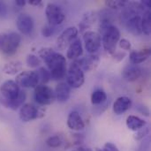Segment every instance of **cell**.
I'll return each mask as SVG.
<instances>
[{"mask_svg": "<svg viewBox=\"0 0 151 151\" xmlns=\"http://www.w3.org/2000/svg\"><path fill=\"white\" fill-rule=\"evenodd\" d=\"M36 73H37V76L39 79V83L42 85H46V83H48L50 81V80L51 79L50 72L45 67H40L36 71Z\"/></svg>", "mask_w": 151, "mask_h": 151, "instance_id": "28", "label": "cell"}, {"mask_svg": "<svg viewBox=\"0 0 151 151\" xmlns=\"http://www.w3.org/2000/svg\"><path fill=\"white\" fill-rule=\"evenodd\" d=\"M7 6L4 3L0 2V18H4L7 15Z\"/></svg>", "mask_w": 151, "mask_h": 151, "instance_id": "37", "label": "cell"}, {"mask_svg": "<svg viewBox=\"0 0 151 151\" xmlns=\"http://www.w3.org/2000/svg\"><path fill=\"white\" fill-rule=\"evenodd\" d=\"M103 151H119V149L117 148V146L111 142H106L104 146V148L102 149Z\"/></svg>", "mask_w": 151, "mask_h": 151, "instance_id": "35", "label": "cell"}, {"mask_svg": "<svg viewBox=\"0 0 151 151\" xmlns=\"http://www.w3.org/2000/svg\"><path fill=\"white\" fill-rule=\"evenodd\" d=\"M26 4H27V1H25V0H16L15 1V4L19 7H23Z\"/></svg>", "mask_w": 151, "mask_h": 151, "instance_id": "40", "label": "cell"}, {"mask_svg": "<svg viewBox=\"0 0 151 151\" xmlns=\"http://www.w3.org/2000/svg\"><path fill=\"white\" fill-rule=\"evenodd\" d=\"M83 54V47L81 43V40L80 38L75 39L67 48L66 58L71 60L80 58Z\"/></svg>", "mask_w": 151, "mask_h": 151, "instance_id": "15", "label": "cell"}, {"mask_svg": "<svg viewBox=\"0 0 151 151\" xmlns=\"http://www.w3.org/2000/svg\"><path fill=\"white\" fill-rule=\"evenodd\" d=\"M142 30L146 35L151 33V12L150 10H146L142 16Z\"/></svg>", "mask_w": 151, "mask_h": 151, "instance_id": "25", "label": "cell"}, {"mask_svg": "<svg viewBox=\"0 0 151 151\" xmlns=\"http://www.w3.org/2000/svg\"><path fill=\"white\" fill-rule=\"evenodd\" d=\"M126 123H127V128L132 130V131H134V132L139 131L140 129L145 127L146 125H147V122L145 120L140 119L137 116H134V115L128 116L127 119Z\"/></svg>", "mask_w": 151, "mask_h": 151, "instance_id": "24", "label": "cell"}, {"mask_svg": "<svg viewBox=\"0 0 151 151\" xmlns=\"http://www.w3.org/2000/svg\"><path fill=\"white\" fill-rule=\"evenodd\" d=\"M96 151H103L102 150H100V149H96Z\"/></svg>", "mask_w": 151, "mask_h": 151, "instance_id": "42", "label": "cell"}, {"mask_svg": "<svg viewBox=\"0 0 151 151\" xmlns=\"http://www.w3.org/2000/svg\"><path fill=\"white\" fill-rule=\"evenodd\" d=\"M27 98V94L24 90H20L18 97H16L13 100H10V101H6V100H2L0 99V103L2 105H4L5 108L12 110V111H16L18 109H19L25 103Z\"/></svg>", "mask_w": 151, "mask_h": 151, "instance_id": "20", "label": "cell"}, {"mask_svg": "<svg viewBox=\"0 0 151 151\" xmlns=\"http://www.w3.org/2000/svg\"><path fill=\"white\" fill-rule=\"evenodd\" d=\"M66 83L70 88H80L85 82L83 71L73 61L66 71Z\"/></svg>", "mask_w": 151, "mask_h": 151, "instance_id": "4", "label": "cell"}, {"mask_svg": "<svg viewBox=\"0 0 151 151\" xmlns=\"http://www.w3.org/2000/svg\"><path fill=\"white\" fill-rule=\"evenodd\" d=\"M54 52H55V50L52 48H50V47H42V48L39 49V50H38V56L42 60H44L48 57H50L51 54H53Z\"/></svg>", "mask_w": 151, "mask_h": 151, "instance_id": "31", "label": "cell"}, {"mask_svg": "<svg viewBox=\"0 0 151 151\" xmlns=\"http://www.w3.org/2000/svg\"><path fill=\"white\" fill-rule=\"evenodd\" d=\"M111 56L114 58V59L117 62H119V61H121V60L124 59V58L126 57V53L125 52H122V51H115V53L112 54Z\"/></svg>", "mask_w": 151, "mask_h": 151, "instance_id": "36", "label": "cell"}, {"mask_svg": "<svg viewBox=\"0 0 151 151\" xmlns=\"http://www.w3.org/2000/svg\"><path fill=\"white\" fill-rule=\"evenodd\" d=\"M83 42L86 50L89 54H95L101 48L102 38L99 33L88 30L83 34Z\"/></svg>", "mask_w": 151, "mask_h": 151, "instance_id": "9", "label": "cell"}, {"mask_svg": "<svg viewBox=\"0 0 151 151\" xmlns=\"http://www.w3.org/2000/svg\"><path fill=\"white\" fill-rule=\"evenodd\" d=\"M129 2L127 1V0H117V1H113V0H111V1H106L105 2V4L107 5V7H109L110 9H112V10H119V9H124L127 4Z\"/></svg>", "mask_w": 151, "mask_h": 151, "instance_id": "29", "label": "cell"}, {"mask_svg": "<svg viewBox=\"0 0 151 151\" xmlns=\"http://www.w3.org/2000/svg\"><path fill=\"white\" fill-rule=\"evenodd\" d=\"M119 47L124 50H130L132 49V43L127 39H121L119 42Z\"/></svg>", "mask_w": 151, "mask_h": 151, "instance_id": "34", "label": "cell"}, {"mask_svg": "<svg viewBox=\"0 0 151 151\" xmlns=\"http://www.w3.org/2000/svg\"><path fill=\"white\" fill-rule=\"evenodd\" d=\"M150 134V128L149 127H143L142 129H140L139 131H137L134 136V138L136 141H141L142 139H144L146 136H148Z\"/></svg>", "mask_w": 151, "mask_h": 151, "instance_id": "33", "label": "cell"}, {"mask_svg": "<svg viewBox=\"0 0 151 151\" xmlns=\"http://www.w3.org/2000/svg\"><path fill=\"white\" fill-rule=\"evenodd\" d=\"M20 92V88L15 81L7 80L0 86V99L2 100H13L18 97Z\"/></svg>", "mask_w": 151, "mask_h": 151, "instance_id": "11", "label": "cell"}, {"mask_svg": "<svg viewBox=\"0 0 151 151\" xmlns=\"http://www.w3.org/2000/svg\"><path fill=\"white\" fill-rule=\"evenodd\" d=\"M137 110L140 113H142V115L146 116V117H149L150 116V111L149 109L146 107V106H143V105H139L137 107Z\"/></svg>", "mask_w": 151, "mask_h": 151, "instance_id": "38", "label": "cell"}, {"mask_svg": "<svg viewBox=\"0 0 151 151\" xmlns=\"http://www.w3.org/2000/svg\"><path fill=\"white\" fill-rule=\"evenodd\" d=\"M16 26L21 34L30 35L34 29V20L30 15L21 13L16 19Z\"/></svg>", "mask_w": 151, "mask_h": 151, "instance_id": "13", "label": "cell"}, {"mask_svg": "<svg viewBox=\"0 0 151 151\" xmlns=\"http://www.w3.org/2000/svg\"><path fill=\"white\" fill-rule=\"evenodd\" d=\"M15 82L19 88H35L39 85V79L35 71H21L16 75Z\"/></svg>", "mask_w": 151, "mask_h": 151, "instance_id": "8", "label": "cell"}, {"mask_svg": "<svg viewBox=\"0 0 151 151\" xmlns=\"http://www.w3.org/2000/svg\"><path fill=\"white\" fill-rule=\"evenodd\" d=\"M44 116L45 111L42 108H38L31 104H24L19 108V119L25 123L33 121L37 119H42Z\"/></svg>", "mask_w": 151, "mask_h": 151, "instance_id": "5", "label": "cell"}, {"mask_svg": "<svg viewBox=\"0 0 151 151\" xmlns=\"http://www.w3.org/2000/svg\"><path fill=\"white\" fill-rule=\"evenodd\" d=\"M132 100L127 96H120L113 104V111L116 115H121L132 107Z\"/></svg>", "mask_w": 151, "mask_h": 151, "instance_id": "19", "label": "cell"}, {"mask_svg": "<svg viewBox=\"0 0 151 151\" xmlns=\"http://www.w3.org/2000/svg\"><path fill=\"white\" fill-rule=\"evenodd\" d=\"M102 43L104 45V50L111 55L114 54L116 51L117 44L119 42L120 32L117 27L114 25L108 27L102 34Z\"/></svg>", "mask_w": 151, "mask_h": 151, "instance_id": "3", "label": "cell"}, {"mask_svg": "<svg viewBox=\"0 0 151 151\" xmlns=\"http://www.w3.org/2000/svg\"><path fill=\"white\" fill-rule=\"evenodd\" d=\"M45 14L49 25L52 27L61 25L65 19V14L64 11L56 4L49 3L45 9Z\"/></svg>", "mask_w": 151, "mask_h": 151, "instance_id": "6", "label": "cell"}, {"mask_svg": "<svg viewBox=\"0 0 151 151\" xmlns=\"http://www.w3.org/2000/svg\"><path fill=\"white\" fill-rule=\"evenodd\" d=\"M27 3L33 6H38L42 4V0H29Z\"/></svg>", "mask_w": 151, "mask_h": 151, "instance_id": "39", "label": "cell"}, {"mask_svg": "<svg viewBox=\"0 0 151 151\" xmlns=\"http://www.w3.org/2000/svg\"><path fill=\"white\" fill-rule=\"evenodd\" d=\"M43 61L48 67V71L50 72L51 79L58 81L65 76L67 71L66 59L62 54L55 51Z\"/></svg>", "mask_w": 151, "mask_h": 151, "instance_id": "1", "label": "cell"}, {"mask_svg": "<svg viewBox=\"0 0 151 151\" xmlns=\"http://www.w3.org/2000/svg\"><path fill=\"white\" fill-rule=\"evenodd\" d=\"M79 34V29L76 27H69L65 28L57 39V46L58 50H64L68 48V46L77 39Z\"/></svg>", "mask_w": 151, "mask_h": 151, "instance_id": "10", "label": "cell"}, {"mask_svg": "<svg viewBox=\"0 0 151 151\" xmlns=\"http://www.w3.org/2000/svg\"><path fill=\"white\" fill-rule=\"evenodd\" d=\"M97 13L94 11H88L86 13H84L81 21L80 22L79 25V28H80V32L84 34L85 32L88 31V29H89L92 25L96 21L97 19Z\"/></svg>", "mask_w": 151, "mask_h": 151, "instance_id": "18", "label": "cell"}, {"mask_svg": "<svg viewBox=\"0 0 151 151\" xmlns=\"http://www.w3.org/2000/svg\"><path fill=\"white\" fill-rule=\"evenodd\" d=\"M151 51L150 49H143L141 50H134L130 53L129 55V59L131 64L138 65L144 61H146L150 57Z\"/></svg>", "mask_w": 151, "mask_h": 151, "instance_id": "22", "label": "cell"}, {"mask_svg": "<svg viewBox=\"0 0 151 151\" xmlns=\"http://www.w3.org/2000/svg\"><path fill=\"white\" fill-rule=\"evenodd\" d=\"M55 33H56V27H52L50 25L43 27L42 29V35L43 37H46V38L52 36Z\"/></svg>", "mask_w": 151, "mask_h": 151, "instance_id": "32", "label": "cell"}, {"mask_svg": "<svg viewBox=\"0 0 151 151\" xmlns=\"http://www.w3.org/2000/svg\"><path fill=\"white\" fill-rule=\"evenodd\" d=\"M55 98L59 103H65L69 100L71 96V88L65 82H60L55 88Z\"/></svg>", "mask_w": 151, "mask_h": 151, "instance_id": "21", "label": "cell"}, {"mask_svg": "<svg viewBox=\"0 0 151 151\" xmlns=\"http://www.w3.org/2000/svg\"><path fill=\"white\" fill-rule=\"evenodd\" d=\"M107 102V95L104 90H95L91 95V103L93 105H101Z\"/></svg>", "mask_w": 151, "mask_h": 151, "instance_id": "26", "label": "cell"}, {"mask_svg": "<svg viewBox=\"0 0 151 151\" xmlns=\"http://www.w3.org/2000/svg\"><path fill=\"white\" fill-rule=\"evenodd\" d=\"M34 97L35 102L40 105H50L55 100V93L51 88L46 85L39 84L35 88Z\"/></svg>", "mask_w": 151, "mask_h": 151, "instance_id": "7", "label": "cell"}, {"mask_svg": "<svg viewBox=\"0 0 151 151\" xmlns=\"http://www.w3.org/2000/svg\"><path fill=\"white\" fill-rule=\"evenodd\" d=\"M141 75H142V69L140 68V66L133 64L127 65L122 72V77L129 82L137 81L141 77Z\"/></svg>", "mask_w": 151, "mask_h": 151, "instance_id": "17", "label": "cell"}, {"mask_svg": "<svg viewBox=\"0 0 151 151\" xmlns=\"http://www.w3.org/2000/svg\"><path fill=\"white\" fill-rule=\"evenodd\" d=\"M80 68L84 72L89 73L96 69L100 63V58L96 54H89L74 61Z\"/></svg>", "mask_w": 151, "mask_h": 151, "instance_id": "12", "label": "cell"}, {"mask_svg": "<svg viewBox=\"0 0 151 151\" xmlns=\"http://www.w3.org/2000/svg\"><path fill=\"white\" fill-rule=\"evenodd\" d=\"M73 151H93L90 148H87V147H80L77 150Z\"/></svg>", "mask_w": 151, "mask_h": 151, "instance_id": "41", "label": "cell"}, {"mask_svg": "<svg viewBox=\"0 0 151 151\" xmlns=\"http://www.w3.org/2000/svg\"><path fill=\"white\" fill-rule=\"evenodd\" d=\"M21 42V36L17 32L0 34V51L6 56L14 55Z\"/></svg>", "mask_w": 151, "mask_h": 151, "instance_id": "2", "label": "cell"}, {"mask_svg": "<svg viewBox=\"0 0 151 151\" xmlns=\"http://www.w3.org/2000/svg\"><path fill=\"white\" fill-rule=\"evenodd\" d=\"M65 143L64 138L63 136L59 135V134H55L53 136L49 137L46 140V144L50 147V148H58L60 146H62V144Z\"/></svg>", "mask_w": 151, "mask_h": 151, "instance_id": "27", "label": "cell"}, {"mask_svg": "<svg viewBox=\"0 0 151 151\" xmlns=\"http://www.w3.org/2000/svg\"><path fill=\"white\" fill-rule=\"evenodd\" d=\"M67 127L73 131H81L85 128V123L78 111H72L67 118Z\"/></svg>", "mask_w": 151, "mask_h": 151, "instance_id": "14", "label": "cell"}, {"mask_svg": "<svg viewBox=\"0 0 151 151\" xmlns=\"http://www.w3.org/2000/svg\"><path fill=\"white\" fill-rule=\"evenodd\" d=\"M22 68L23 64L21 61L13 60L4 64L2 68V71L7 75H17L22 71Z\"/></svg>", "mask_w": 151, "mask_h": 151, "instance_id": "23", "label": "cell"}, {"mask_svg": "<svg viewBox=\"0 0 151 151\" xmlns=\"http://www.w3.org/2000/svg\"><path fill=\"white\" fill-rule=\"evenodd\" d=\"M127 31L134 36H138L142 34V16L135 15L130 18L125 22Z\"/></svg>", "mask_w": 151, "mask_h": 151, "instance_id": "16", "label": "cell"}, {"mask_svg": "<svg viewBox=\"0 0 151 151\" xmlns=\"http://www.w3.org/2000/svg\"><path fill=\"white\" fill-rule=\"evenodd\" d=\"M26 63H27V65L28 67L36 68V67L40 66L41 59L34 54H28L26 58Z\"/></svg>", "mask_w": 151, "mask_h": 151, "instance_id": "30", "label": "cell"}]
</instances>
